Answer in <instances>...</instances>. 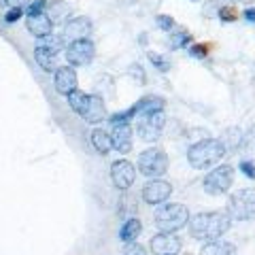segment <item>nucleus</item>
<instances>
[{
	"label": "nucleus",
	"mask_w": 255,
	"mask_h": 255,
	"mask_svg": "<svg viewBox=\"0 0 255 255\" xmlns=\"http://www.w3.org/2000/svg\"><path fill=\"white\" fill-rule=\"evenodd\" d=\"M45 9H47V0H34V2L28 4V15L45 13Z\"/></svg>",
	"instance_id": "obj_31"
},
{
	"label": "nucleus",
	"mask_w": 255,
	"mask_h": 255,
	"mask_svg": "<svg viewBox=\"0 0 255 255\" xmlns=\"http://www.w3.org/2000/svg\"><path fill=\"white\" fill-rule=\"evenodd\" d=\"M189 211L187 206H183L179 202H170V204H164L159 206L157 213H155V226L159 232H179L187 226L189 221Z\"/></svg>",
	"instance_id": "obj_3"
},
{
	"label": "nucleus",
	"mask_w": 255,
	"mask_h": 255,
	"mask_svg": "<svg viewBox=\"0 0 255 255\" xmlns=\"http://www.w3.org/2000/svg\"><path fill=\"white\" fill-rule=\"evenodd\" d=\"M230 215L223 211H206L198 213L189 219L191 236L198 241H217L230 230Z\"/></svg>",
	"instance_id": "obj_1"
},
{
	"label": "nucleus",
	"mask_w": 255,
	"mask_h": 255,
	"mask_svg": "<svg viewBox=\"0 0 255 255\" xmlns=\"http://www.w3.org/2000/svg\"><path fill=\"white\" fill-rule=\"evenodd\" d=\"M241 170H243L249 179H255V166H253L251 162H243V164H241Z\"/></svg>",
	"instance_id": "obj_36"
},
{
	"label": "nucleus",
	"mask_w": 255,
	"mask_h": 255,
	"mask_svg": "<svg viewBox=\"0 0 255 255\" xmlns=\"http://www.w3.org/2000/svg\"><path fill=\"white\" fill-rule=\"evenodd\" d=\"M223 155H226V147H223L221 140H217V138L198 140L187 149L189 164L198 170H204V168H209V166L217 164Z\"/></svg>",
	"instance_id": "obj_2"
},
{
	"label": "nucleus",
	"mask_w": 255,
	"mask_h": 255,
	"mask_svg": "<svg viewBox=\"0 0 255 255\" xmlns=\"http://www.w3.org/2000/svg\"><path fill=\"white\" fill-rule=\"evenodd\" d=\"M149 247L153 255H177L181 251V238L174 232H159L151 238Z\"/></svg>",
	"instance_id": "obj_12"
},
{
	"label": "nucleus",
	"mask_w": 255,
	"mask_h": 255,
	"mask_svg": "<svg viewBox=\"0 0 255 255\" xmlns=\"http://www.w3.org/2000/svg\"><path fill=\"white\" fill-rule=\"evenodd\" d=\"M166 126V115L164 111H155V113H149V115H142V119L138 122V136L147 142H153L159 138Z\"/></svg>",
	"instance_id": "obj_8"
},
{
	"label": "nucleus",
	"mask_w": 255,
	"mask_h": 255,
	"mask_svg": "<svg viewBox=\"0 0 255 255\" xmlns=\"http://www.w3.org/2000/svg\"><path fill=\"white\" fill-rule=\"evenodd\" d=\"M172 194V185L162 179H149L142 187V200L147 204H162L170 198Z\"/></svg>",
	"instance_id": "obj_11"
},
{
	"label": "nucleus",
	"mask_w": 255,
	"mask_h": 255,
	"mask_svg": "<svg viewBox=\"0 0 255 255\" xmlns=\"http://www.w3.org/2000/svg\"><path fill=\"white\" fill-rule=\"evenodd\" d=\"M157 26L166 30V32H170L174 28V19L170 17V15H157Z\"/></svg>",
	"instance_id": "obj_32"
},
{
	"label": "nucleus",
	"mask_w": 255,
	"mask_h": 255,
	"mask_svg": "<svg viewBox=\"0 0 255 255\" xmlns=\"http://www.w3.org/2000/svg\"><path fill=\"white\" fill-rule=\"evenodd\" d=\"M92 145L94 149L98 151L100 155H107L111 149H113V142H111V134L105 132L102 128H96V130L92 132Z\"/></svg>",
	"instance_id": "obj_21"
},
{
	"label": "nucleus",
	"mask_w": 255,
	"mask_h": 255,
	"mask_svg": "<svg viewBox=\"0 0 255 255\" xmlns=\"http://www.w3.org/2000/svg\"><path fill=\"white\" fill-rule=\"evenodd\" d=\"M149 60L157 70H162V73H166V70L170 68V62L166 58H162V55H157V53H149Z\"/></svg>",
	"instance_id": "obj_27"
},
{
	"label": "nucleus",
	"mask_w": 255,
	"mask_h": 255,
	"mask_svg": "<svg viewBox=\"0 0 255 255\" xmlns=\"http://www.w3.org/2000/svg\"><path fill=\"white\" fill-rule=\"evenodd\" d=\"M245 19H247V21H255V9H253V6L245 11Z\"/></svg>",
	"instance_id": "obj_38"
},
{
	"label": "nucleus",
	"mask_w": 255,
	"mask_h": 255,
	"mask_svg": "<svg viewBox=\"0 0 255 255\" xmlns=\"http://www.w3.org/2000/svg\"><path fill=\"white\" fill-rule=\"evenodd\" d=\"M200 255H236V247L232 243H228V241H209L204 247H202V251Z\"/></svg>",
	"instance_id": "obj_19"
},
{
	"label": "nucleus",
	"mask_w": 255,
	"mask_h": 255,
	"mask_svg": "<svg viewBox=\"0 0 255 255\" xmlns=\"http://www.w3.org/2000/svg\"><path fill=\"white\" fill-rule=\"evenodd\" d=\"M228 215L234 221H249L255 217V189H238L228 200Z\"/></svg>",
	"instance_id": "obj_4"
},
{
	"label": "nucleus",
	"mask_w": 255,
	"mask_h": 255,
	"mask_svg": "<svg viewBox=\"0 0 255 255\" xmlns=\"http://www.w3.org/2000/svg\"><path fill=\"white\" fill-rule=\"evenodd\" d=\"M219 17L223 21H234V19H238V11L234 9V6H221V9H219Z\"/></svg>",
	"instance_id": "obj_29"
},
{
	"label": "nucleus",
	"mask_w": 255,
	"mask_h": 255,
	"mask_svg": "<svg viewBox=\"0 0 255 255\" xmlns=\"http://www.w3.org/2000/svg\"><path fill=\"white\" fill-rule=\"evenodd\" d=\"M11 9H23L26 4H30V0H4Z\"/></svg>",
	"instance_id": "obj_37"
},
{
	"label": "nucleus",
	"mask_w": 255,
	"mask_h": 255,
	"mask_svg": "<svg viewBox=\"0 0 255 255\" xmlns=\"http://www.w3.org/2000/svg\"><path fill=\"white\" fill-rule=\"evenodd\" d=\"M53 85H55V92L62 94V96H68V94H73L77 90V73L73 68H68V66H62L55 70V77H53Z\"/></svg>",
	"instance_id": "obj_15"
},
{
	"label": "nucleus",
	"mask_w": 255,
	"mask_h": 255,
	"mask_svg": "<svg viewBox=\"0 0 255 255\" xmlns=\"http://www.w3.org/2000/svg\"><path fill=\"white\" fill-rule=\"evenodd\" d=\"M138 115H149V113H155V111H164V98L162 96H147V98L138 100L136 105Z\"/></svg>",
	"instance_id": "obj_22"
},
{
	"label": "nucleus",
	"mask_w": 255,
	"mask_h": 255,
	"mask_svg": "<svg viewBox=\"0 0 255 255\" xmlns=\"http://www.w3.org/2000/svg\"><path fill=\"white\" fill-rule=\"evenodd\" d=\"M138 115V111H136V107H130L128 111H122V113H115V115H111V126L113 124H130V119H134Z\"/></svg>",
	"instance_id": "obj_25"
},
{
	"label": "nucleus",
	"mask_w": 255,
	"mask_h": 255,
	"mask_svg": "<svg viewBox=\"0 0 255 255\" xmlns=\"http://www.w3.org/2000/svg\"><path fill=\"white\" fill-rule=\"evenodd\" d=\"M130 75H132L134 79H138L140 85L145 83V73H142V66H140V64H134V66H130Z\"/></svg>",
	"instance_id": "obj_34"
},
{
	"label": "nucleus",
	"mask_w": 255,
	"mask_h": 255,
	"mask_svg": "<svg viewBox=\"0 0 255 255\" xmlns=\"http://www.w3.org/2000/svg\"><path fill=\"white\" fill-rule=\"evenodd\" d=\"M96 55V47L90 38H79V41H73L66 49V60L70 66H85L90 64Z\"/></svg>",
	"instance_id": "obj_9"
},
{
	"label": "nucleus",
	"mask_w": 255,
	"mask_h": 255,
	"mask_svg": "<svg viewBox=\"0 0 255 255\" xmlns=\"http://www.w3.org/2000/svg\"><path fill=\"white\" fill-rule=\"evenodd\" d=\"M138 170L149 179H159L166 170H168V157H166L164 151L157 149V147L145 149L138 155Z\"/></svg>",
	"instance_id": "obj_5"
},
{
	"label": "nucleus",
	"mask_w": 255,
	"mask_h": 255,
	"mask_svg": "<svg viewBox=\"0 0 255 255\" xmlns=\"http://www.w3.org/2000/svg\"><path fill=\"white\" fill-rule=\"evenodd\" d=\"M134 179H136V168H134L132 162H128V159L113 162V166H111V181H113V185L117 189L132 187Z\"/></svg>",
	"instance_id": "obj_10"
},
{
	"label": "nucleus",
	"mask_w": 255,
	"mask_h": 255,
	"mask_svg": "<svg viewBox=\"0 0 255 255\" xmlns=\"http://www.w3.org/2000/svg\"><path fill=\"white\" fill-rule=\"evenodd\" d=\"M70 15V6L62 0H51L47 2V17H49L53 23H60V21H66V17Z\"/></svg>",
	"instance_id": "obj_20"
},
{
	"label": "nucleus",
	"mask_w": 255,
	"mask_h": 255,
	"mask_svg": "<svg viewBox=\"0 0 255 255\" xmlns=\"http://www.w3.org/2000/svg\"><path fill=\"white\" fill-rule=\"evenodd\" d=\"M221 145L226 147V155L234 153V151H238V147H243V132L238 128H230L226 132V136L221 138Z\"/></svg>",
	"instance_id": "obj_23"
},
{
	"label": "nucleus",
	"mask_w": 255,
	"mask_h": 255,
	"mask_svg": "<svg viewBox=\"0 0 255 255\" xmlns=\"http://www.w3.org/2000/svg\"><path fill=\"white\" fill-rule=\"evenodd\" d=\"M142 232V223L138 217H130L126 219V223L122 226V230H119V241L122 243H134L138 238V234Z\"/></svg>",
	"instance_id": "obj_18"
},
{
	"label": "nucleus",
	"mask_w": 255,
	"mask_h": 255,
	"mask_svg": "<svg viewBox=\"0 0 255 255\" xmlns=\"http://www.w3.org/2000/svg\"><path fill=\"white\" fill-rule=\"evenodd\" d=\"M232 183H234V168L228 166V164H221V166H217L215 170H211L209 174H206L204 181H202V187H204L206 194L221 196L232 187Z\"/></svg>",
	"instance_id": "obj_6"
},
{
	"label": "nucleus",
	"mask_w": 255,
	"mask_h": 255,
	"mask_svg": "<svg viewBox=\"0 0 255 255\" xmlns=\"http://www.w3.org/2000/svg\"><path fill=\"white\" fill-rule=\"evenodd\" d=\"M26 28L30 30V34H34L36 38H47V36H51V32H53V21L47 17V13L28 15Z\"/></svg>",
	"instance_id": "obj_17"
},
{
	"label": "nucleus",
	"mask_w": 255,
	"mask_h": 255,
	"mask_svg": "<svg viewBox=\"0 0 255 255\" xmlns=\"http://www.w3.org/2000/svg\"><path fill=\"white\" fill-rule=\"evenodd\" d=\"M21 15H23V11H21V9H11L9 13L4 15V21H6V23H15V21H17V19L21 17Z\"/></svg>",
	"instance_id": "obj_35"
},
{
	"label": "nucleus",
	"mask_w": 255,
	"mask_h": 255,
	"mask_svg": "<svg viewBox=\"0 0 255 255\" xmlns=\"http://www.w3.org/2000/svg\"><path fill=\"white\" fill-rule=\"evenodd\" d=\"M66 98H68V105H70V109H73L77 115H81V111H83V107H85V100H87V94H83V92L75 90L73 94H68Z\"/></svg>",
	"instance_id": "obj_24"
},
{
	"label": "nucleus",
	"mask_w": 255,
	"mask_h": 255,
	"mask_svg": "<svg viewBox=\"0 0 255 255\" xmlns=\"http://www.w3.org/2000/svg\"><path fill=\"white\" fill-rule=\"evenodd\" d=\"M191 41V34L187 30H179L177 34H172V41H170V45H172V49H181V47H187V43Z\"/></svg>",
	"instance_id": "obj_26"
},
{
	"label": "nucleus",
	"mask_w": 255,
	"mask_h": 255,
	"mask_svg": "<svg viewBox=\"0 0 255 255\" xmlns=\"http://www.w3.org/2000/svg\"><path fill=\"white\" fill-rule=\"evenodd\" d=\"M122 255H145V249H142V247L136 241H134V243H128L126 245V249H124Z\"/></svg>",
	"instance_id": "obj_33"
},
{
	"label": "nucleus",
	"mask_w": 255,
	"mask_h": 255,
	"mask_svg": "<svg viewBox=\"0 0 255 255\" xmlns=\"http://www.w3.org/2000/svg\"><path fill=\"white\" fill-rule=\"evenodd\" d=\"M92 34V21L87 17H73L68 19L66 28H64V41H79V38H87Z\"/></svg>",
	"instance_id": "obj_16"
},
{
	"label": "nucleus",
	"mask_w": 255,
	"mask_h": 255,
	"mask_svg": "<svg viewBox=\"0 0 255 255\" xmlns=\"http://www.w3.org/2000/svg\"><path fill=\"white\" fill-rule=\"evenodd\" d=\"M243 147H245V151H249V153H255V126L243 136Z\"/></svg>",
	"instance_id": "obj_28"
},
{
	"label": "nucleus",
	"mask_w": 255,
	"mask_h": 255,
	"mask_svg": "<svg viewBox=\"0 0 255 255\" xmlns=\"http://www.w3.org/2000/svg\"><path fill=\"white\" fill-rule=\"evenodd\" d=\"M189 55L191 58H206L209 55V45H191L189 47Z\"/></svg>",
	"instance_id": "obj_30"
},
{
	"label": "nucleus",
	"mask_w": 255,
	"mask_h": 255,
	"mask_svg": "<svg viewBox=\"0 0 255 255\" xmlns=\"http://www.w3.org/2000/svg\"><path fill=\"white\" fill-rule=\"evenodd\" d=\"M111 142L113 149H117L119 153H130L132 151V128L130 124H113L111 126Z\"/></svg>",
	"instance_id": "obj_13"
},
{
	"label": "nucleus",
	"mask_w": 255,
	"mask_h": 255,
	"mask_svg": "<svg viewBox=\"0 0 255 255\" xmlns=\"http://www.w3.org/2000/svg\"><path fill=\"white\" fill-rule=\"evenodd\" d=\"M62 43H64V38H55L53 41V34H51L45 38V43H41L34 49V60L45 73H55L58 70V53H60Z\"/></svg>",
	"instance_id": "obj_7"
},
{
	"label": "nucleus",
	"mask_w": 255,
	"mask_h": 255,
	"mask_svg": "<svg viewBox=\"0 0 255 255\" xmlns=\"http://www.w3.org/2000/svg\"><path fill=\"white\" fill-rule=\"evenodd\" d=\"M87 124H100L107 119V107L105 102H102V98H98V96H92L87 94V100H85V107L81 111V115Z\"/></svg>",
	"instance_id": "obj_14"
}]
</instances>
